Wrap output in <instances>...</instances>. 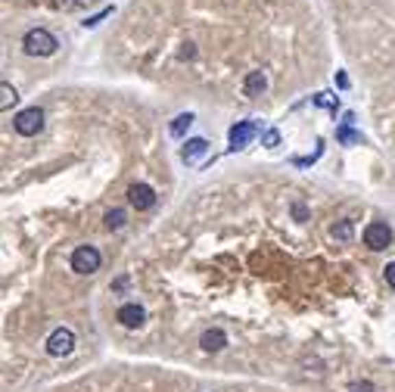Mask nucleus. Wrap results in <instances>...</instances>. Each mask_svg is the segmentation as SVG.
Listing matches in <instances>:
<instances>
[{"mask_svg": "<svg viewBox=\"0 0 395 392\" xmlns=\"http://www.w3.org/2000/svg\"><path fill=\"white\" fill-rule=\"evenodd\" d=\"M190 125H193V115H190V112L174 115L171 125H168V134H171V137H184V131H187Z\"/></svg>", "mask_w": 395, "mask_h": 392, "instance_id": "obj_12", "label": "nucleus"}, {"mask_svg": "<svg viewBox=\"0 0 395 392\" xmlns=\"http://www.w3.org/2000/svg\"><path fill=\"white\" fill-rule=\"evenodd\" d=\"M261 143H265V147H277V143H280V131L268 128V131H265V137H261Z\"/></svg>", "mask_w": 395, "mask_h": 392, "instance_id": "obj_18", "label": "nucleus"}, {"mask_svg": "<svg viewBox=\"0 0 395 392\" xmlns=\"http://www.w3.org/2000/svg\"><path fill=\"white\" fill-rule=\"evenodd\" d=\"M383 274H386V284L395 290V262H389L386 268H383Z\"/></svg>", "mask_w": 395, "mask_h": 392, "instance_id": "obj_21", "label": "nucleus"}, {"mask_svg": "<svg viewBox=\"0 0 395 392\" xmlns=\"http://www.w3.org/2000/svg\"><path fill=\"white\" fill-rule=\"evenodd\" d=\"M13 128H16V134H22V137H34L40 128H44V109H38V106L22 109V112L16 115Z\"/></svg>", "mask_w": 395, "mask_h": 392, "instance_id": "obj_3", "label": "nucleus"}, {"mask_svg": "<svg viewBox=\"0 0 395 392\" xmlns=\"http://www.w3.org/2000/svg\"><path fill=\"white\" fill-rule=\"evenodd\" d=\"M336 140H339V143H361L364 137L358 134V131H352V125H348V122H342L339 128H336Z\"/></svg>", "mask_w": 395, "mask_h": 392, "instance_id": "obj_14", "label": "nucleus"}, {"mask_svg": "<svg viewBox=\"0 0 395 392\" xmlns=\"http://www.w3.org/2000/svg\"><path fill=\"white\" fill-rule=\"evenodd\" d=\"M200 345H202V352H222L224 345H228V333L212 327V330H206L200 336Z\"/></svg>", "mask_w": 395, "mask_h": 392, "instance_id": "obj_11", "label": "nucleus"}, {"mask_svg": "<svg viewBox=\"0 0 395 392\" xmlns=\"http://www.w3.org/2000/svg\"><path fill=\"white\" fill-rule=\"evenodd\" d=\"M115 318H119L121 327H128V330H137V327L147 321V311H143L137 302H125L119 308V315H115Z\"/></svg>", "mask_w": 395, "mask_h": 392, "instance_id": "obj_7", "label": "nucleus"}, {"mask_svg": "<svg viewBox=\"0 0 395 392\" xmlns=\"http://www.w3.org/2000/svg\"><path fill=\"white\" fill-rule=\"evenodd\" d=\"M321 153H324V149H321V143H318V149H315V153H311V156H305V159H296V165H299V169H305V165L318 162V159H321Z\"/></svg>", "mask_w": 395, "mask_h": 392, "instance_id": "obj_20", "label": "nucleus"}, {"mask_svg": "<svg viewBox=\"0 0 395 392\" xmlns=\"http://www.w3.org/2000/svg\"><path fill=\"white\" fill-rule=\"evenodd\" d=\"M103 221H106L109 230H121V228H125V221H128V215L121 209H112V212H106V218H103Z\"/></svg>", "mask_w": 395, "mask_h": 392, "instance_id": "obj_15", "label": "nucleus"}, {"mask_svg": "<svg viewBox=\"0 0 395 392\" xmlns=\"http://www.w3.org/2000/svg\"><path fill=\"white\" fill-rule=\"evenodd\" d=\"M330 234H333V240H342V243H346V240H352V221L333 224V230H330Z\"/></svg>", "mask_w": 395, "mask_h": 392, "instance_id": "obj_16", "label": "nucleus"}, {"mask_svg": "<svg viewBox=\"0 0 395 392\" xmlns=\"http://www.w3.org/2000/svg\"><path fill=\"white\" fill-rule=\"evenodd\" d=\"M293 215H296V221H305L309 212H305V206H302V203H293Z\"/></svg>", "mask_w": 395, "mask_h": 392, "instance_id": "obj_23", "label": "nucleus"}, {"mask_svg": "<svg viewBox=\"0 0 395 392\" xmlns=\"http://www.w3.org/2000/svg\"><path fill=\"white\" fill-rule=\"evenodd\" d=\"M128 203L134 206L137 212L153 209V203H156V190L149 187V184H134V187L128 190Z\"/></svg>", "mask_w": 395, "mask_h": 392, "instance_id": "obj_8", "label": "nucleus"}, {"mask_svg": "<svg viewBox=\"0 0 395 392\" xmlns=\"http://www.w3.org/2000/svg\"><path fill=\"white\" fill-rule=\"evenodd\" d=\"M206 153H208V143L202 140V137H193V140H187V143H184V149H181V159H184V162H187V165H196V162H200V159H202V156H206Z\"/></svg>", "mask_w": 395, "mask_h": 392, "instance_id": "obj_9", "label": "nucleus"}, {"mask_svg": "<svg viewBox=\"0 0 395 392\" xmlns=\"http://www.w3.org/2000/svg\"><path fill=\"white\" fill-rule=\"evenodd\" d=\"M259 134V122L255 119H246V122H237L234 128H230L228 140H230V149H246L249 143H252V137Z\"/></svg>", "mask_w": 395, "mask_h": 392, "instance_id": "obj_6", "label": "nucleus"}, {"mask_svg": "<svg viewBox=\"0 0 395 392\" xmlns=\"http://www.w3.org/2000/svg\"><path fill=\"white\" fill-rule=\"evenodd\" d=\"M72 349H75V333L69 330V327H56L47 336V352L53 358H62V355H69Z\"/></svg>", "mask_w": 395, "mask_h": 392, "instance_id": "obj_5", "label": "nucleus"}, {"mask_svg": "<svg viewBox=\"0 0 395 392\" xmlns=\"http://www.w3.org/2000/svg\"><path fill=\"white\" fill-rule=\"evenodd\" d=\"M315 106H324V109H336V106H339V100H336L333 94H318V97H315Z\"/></svg>", "mask_w": 395, "mask_h": 392, "instance_id": "obj_17", "label": "nucleus"}, {"mask_svg": "<svg viewBox=\"0 0 395 392\" xmlns=\"http://www.w3.org/2000/svg\"><path fill=\"white\" fill-rule=\"evenodd\" d=\"M56 38L47 32V28H32V32H25V38H22V50H25L28 56H53L56 53Z\"/></svg>", "mask_w": 395, "mask_h": 392, "instance_id": "obj_1", "label": "nucleus"}, {"mask_svg": "<svg viewBox=\"0 0 395 392\" xmlns=\"http://www.w3.org/2000/svg\"><path fill=\"white\" fill-rule=\"evenodd\" d=\"M348 392H376L374 383H368V380H361V383H352V389Z\"/></svg>", "mask_w": 395, "mask_h": 392, "instance_id": "obj_22", "label": "nucleus"}, {"mask_svg": "<svg viewBox=\"0 0 395 392\" xmlns=\"http://www.w3.org/2000/svg\"><path fill=\"white\" fill-rule=\"evenodd\" d=\"M392 243V228H389L386 221H370L368 228H364V246L374 252L386 249V246Z\"/></svg>", "mask_w": 395, "mask_h": 392, "instance_id": "obj_4", "label": "nucleus"}, {"mask_svg": "<svg viewBox=\"0 0 395 392\" xmlns=\"http://www.w3.org/2000/svg\"><path fill=\"white\" fill-rule=\"evenodd\" d=\"M16 103H19L16 88L10 82H3V84H0V109H10V106H16Z\"/></svg>", "mask_w": 395, "mask_h": 392, "instance_id": "obj_13", "label": "nucleus"}, {"mask_svg": "<svg viewBox=\"0 0 395 392\" xmlns=\"http://www.w3.org/2000/svg\"><path fill=\"white\" fill-rule=\"evenodd\" d=\"M265 90H268V75L265 72H249L246 82H243V94L255 100V97H261Z\"/></svg>", "mask_w": 395, "mask_h": 392, "instance_id": "obj_10", "label": "nucleus"}, {"mask_svg": "<svg viewBox=\"0 0 395 392\" xmlns=\"http://www.w3.org/2000/svg\"><path fill=\"white\" fill-rule=\"evenodd\" d=\"M103 265V256L97 246H78V249L72 252V271L75 274H84V278H91V274H97Z\"/></svg>", "mask_w": 395, "mask_h": 392, "instance_id": "obj_2", "label": "nucleus"}, {"mask_svg": "<svg viewBox=\"0 0 395 392\" xmlns=\"http://www.w3.org/2000/svg\"><path fill=\"white\" fill-rule=\"evenodd\" d=\"M72 3H94V0H72Z\"/></svg>", "mask_w": 395, "mask_h": 392, "instance_id": "obj_24", "label": "nucleus"}, {"mask_svg": "<svg viewBox=\"0 0 395 392\" xmlns=\"http://www.w3.org/2000/svg\"><path fill=\"white\" fill-rule=\"evenodd\" d=\"M106 16H112V7H106V10H100V13H97V16H91V19H87L84 25H87V28H94V25H100V22L106 19Z\"/></svg>", "mask_w": 395, "mask_h": 392, "instance_id": "obj_19", "label": "nucleus"}]
</instances>
